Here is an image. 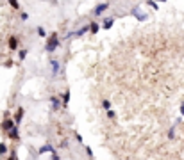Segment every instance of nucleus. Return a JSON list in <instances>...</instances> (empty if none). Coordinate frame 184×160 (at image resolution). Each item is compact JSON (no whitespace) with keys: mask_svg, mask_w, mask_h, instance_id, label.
Masks as SVG:
<instances>
[{"mask_svg":"<svg viewBox=\"0 0 184 160\" xmlns=\"http://www.w3.org/2000/svg\"><path fill=\"white\" fill-rule=\"evenodd\" d=\"M23 109H22V107H18V110H16V114H14V121H16V125H20V123H22V117H23Z\"/></svg>","mask_w":184,"mask_h":160,"instance_id":"nucleus-11","label":"nucleus"},{"mask_svg":"<svg viewBox=\"0 0 184 160\" xmlns=\"http://www.w3.org/2000/svg\"><path fill=\"white\" fill-rule=\"evenodd\" d=\"M4 155H7V146L4 142H0V157L4 158Z\"/></svg>","mask_w":184,"mask_h":160,"instance_id":"nucleus-14","label":"nucleus"},{"mask_svg":"<svg viewBox=\"0 0 184 160\" xmlns=\"http://www.w3.org/2000/svg\"><path fill=\"white\" fill-rule=\"evenodd\" d=\"M157 2H166V0H157Z\"/></svg>","mask_w":184,"mask_h":160,"instance_id":"nucleus-28","label":"nucleus"},{"mask_svg":"<svg viewBox=\"0 0 184 160\" xmlns=\"http://www.w3.org/2000/svg\"><path fill=\"white\" fill-rule=\"evenodd\" d=\"M50 68H52V75H54V77H57V75H59V69H61V64H59V61L52 59V61H50Z\"/></svg>","mask_w":184,"mask_h":160,"instance_id":"nucleus-6","label":"nucleus"},{"mask_svg":"<svg viewBox=\"0 0 184 160\" xmlns=\"http://www.w3.org/2000/svg\"><path fill=\"white\" fill-rule=\"evenodd\" d=\"M59 45H61V39L57 37V34H52V36H50V39H47V45H45L47 53H54Z\"/></svg>","mask_w":184,"mask_h":160,"instance_id":"nucleus-1","label":"nucleus"},{"mask_svg":"<svg viewBox=\"0 0 184 160\" xmlns=\"http://www.w3.org/2000/svg\"><path fill=\"white\" fill-rule=\"evenodd\" d=\"M16 126V121L14 119H9V117H5V119L2 121V130L4 132H9L11 128H14Z\"/></svg>","mask_w":184,"mask_h":160,"instance_id":"nucleus-2","label":"nucleus"},{"mask_svg":"<svg viewBox=\"0 0 184 160\" xmlns=\"http://www.w3.org/2000/svg\"><path fill=\"white\" fill-rule=\"evenodd\" d=\"M115 116H116V112H115V110H111V109L107 110V117H109V119H113Z\"/></svg>","mask_w":184,"mask_h":160,"instance_id":"nucleus-20","label":"nucleus"},{"mask_svg":"<svg viewBox=\"0 0 184 160\" xmlns=\"http://www.w3.org/2000/svg\"><path fill=\"white\" fill-rule=\"evenodd\" d=\"M147 4H148V5H152V7H154V9H157V4L154 2V0H148V2H147Z\"/></svg>","mask_w":184,"mask_h":160,"instance_id":"nucleus-23","label":"nucleus"},{"mask_svg":"<svg viewBox=\"0 0 184 160\" xmlns=\"http://www.w3.org/2000/svg\"><path fill=\"white\" fill-rule=\"evenodd\" d=\"M7 135H9V139H11V141H18V139H20V132H18V125H16L14 128H11V130L7 132Z\"/></svg>","mask_w":184,"mask_h":160,"instance_id":"nucleus-7","label":"nucleus"},{"mask_svg":"<svg viewBox=\"0 0 184 160\" xmlns=\"http://www.w3.org/2000/svg\"><path fill=\"white\" fill-rule=\"evenodd\" d=\"M7 46H9V50H16L18 48V37H14V36H11L9 37V41H7Z\"/></svg>","mask_w":184,"mask_h":160,"instance_id":"nucleus-9","label":"nucleus"},{"mask_svg":"<svg viewBox=\"0 0 184 160\" xmlns=\"http://www.w3.org/2000/svg\"><path fill=\"white\" fill-rule=\"evenodd\" d=\"M75 139H77V142H82V137H80V133H75Z\"/></svg>","mask_w":184,"mask_h":160,"instance_id":"nucleus-25","label":"nucleus"},{"mask_svg":"<svg viewBox=\"0 0 184 160\" xmlns=\"http://www.w3.org/2000/svg\"><path fill=\"white\" fill-rule=\"evenodd\" d=\"M9 5H11L13 9H16V11L20 9V4H18V0H9Z\"/></svg>","mask_w":184,"mask_h":160,"instance_id":"nucleus-16","label":"nucleus"},{"mask_svg":"<svg viewBox=\"0 0 184 160\" xmlns=\"http://www.w3.org/2000/svg\"><path fill=\"white\" fill-rule=\"evenodd\" d=\"M100 29H102V23H97V21H91L89 23V32L91 34H97Z\"/></svg>","mask_w":184,"mask_h":160,"instance_id":"nucleus-10","label":"nucleus"},{"mask_svg":"<svg viewBox=\"0 0 184 160\" xmlns=\"http://www.w3.org/2000/svg\"><path fill=\"white\" fill-rule=\"evenodd\" d=\"M173 137H175V125L168 130V139H170V141H173Z\"/></svg>","mask_w":184,"mask_h":160,"instance_id":"nucleus-15","label":"nucleus"},{"mask_svg":"<svg viewBox=\"0 0 184 160\" xmlns=\"http://www.w3.org/2000/svg\"><path fill=\"white\" fill-rule=\"evenodd\" d=\"M68 101H70V89H66L63 94V105H68Z\"/></svg>","mask_w":184,"mask_h":160,"instance_id":"nucleus-13","label":"nucleus"},{"mask_svg":"<svg viewBox=\"0 0 184 160\" xmlns=\"http://www.w3.org/2000/svg\"><path fill=\"white\" fill-rule=\"evenodd\" d=\"M107 7H109V4H107V2L98 4V5L93 9V16H100V14H104V11H107Z\"/></svg>","mask_w":184,"mask_h":160,"instance_id":"nucleus-3","label":"nucleus"},{"mask_svg":"<svg viewBox=\"0 0 184 160\" xmlns=\"http://www.w3.org/2000/svg\"><path fill=\"white\" fill-rule=\"evenodd\" d=\"M38 36H41V37H45V36H47V32H45V29H43V27H38Z\"/></svg>","mask_w":184,"mask_h":160,"instance_id":"nucleus-18","label":"nucleus"},{"mask_svg":"<svg viewBox=\"0 0 184 160\" xmlns=\"http://www.w3.org/2000/svg\"><path fill=\"white\" fill-rule=\"evenodd\" d=\"M113 23H115V18H106L104 21H102V29H111V27H113Z\"/></svg>","mask_w":184,"mask_h":160,"instance_id":"nucleus-12","label":"nucleus"},{"mask_svg":"<svg viewBox=\"0 0 184 160\" xmlns=\"http://www.w3.org/2000/svg\"><path fill=\"white\" fill-rule=\"evenodd\" d=\"M50 160H59V153L54 151V153H52V158H50Z\"/></svg>","mask_w":184,"mask_h":160,"instance_id":"nucleus-24","label":"nucleus"},{"mask_svg":"<svg viewBox=\"0 0 184 160\" xmlns=\"http://www.w3.org/2000/svg\"><path fill=\"white\" fill-rule=\"evenodd\" d=\"M7 160H16V151H11V155H9Z\"/></svg>","mask_w":184,"mask_h":160,"instance_id":"nucleus-21","label":"nucleus"},{"mask_svg":"<svg viewBox=\"0 0 184 160\" xmlns=\"http://www.w3.org/2000/svg\"><path fill=\"white\" fill-rule=\"evenodd\" d=\"M20 16H22V20H27V18H29V14H27V13H22Z\"/></svg>","mask_w":184,"mask_h":160,"instance_id":"nucleus-26","label":"nucleus"},{"mask_svg":"<svg viewBox=\"0 0 184 160\" xmlns=\"http://www.w3.org/2000/svg\"><path fill=\"white\" fill-rule=\"evenodd\" d=\"M102 107H104L106 110H109V109H111V101H109V100H102Z\"/></svg>","mask_w":184,"mask_h":160,"instance_id":"nucleus-17","label":"nucleus"},{"mask_svg":"<svg viewBox=\"0 0 184 160\" xmlns=\"http://www.w3.org/2000/svg\"><path fill=\"white\" fill-rule=\"evenodd\" d=\"M132 14H134L139 21H145V20H147V14H145V13H141V9H139V7H134V9H132Z\"/></svg>","mask_w":184,"mask_h":160,"instance_id":"nucleus-8","label":"nucleus"},{"mask_svg":"<svg viewBox=\"0 0 184 160\" xmlns=\"http://www.w3.org/2000/svg\"><path fill=\"white\" fill-rule=\"evenodd\" d=\"M18 53H20V55H18V57H20V61H23V59L27 57V50H20Z\"/></svg>","mask_w":184,"mask_h":160,"instance_id":"nucleus-19","label":"nucleus"},{"mask_svg":"<svg viewBox=\"0 0 184 160\" xmlns=\"http://www.w3.org/2000/svg\"><path fill=\"white\" fill-rule=\"evenodd\" d=\"M48 101H50V105H52V110H59L61 109V100L57 98V96H50Z\"/></svg>","mask_w":184,"mask_h":160,"instance_id":"nucleus-5","label":"nucleus"},{"mask_svg":"<svg viewBox=\"0 0 184 160\" xmlns=\"http://www.w3.org/2000/svg\"><path fill=\"white\" fill-rule=\"evenodd\" d=\"M181 114H182V116H184V103H182V105H181Z\"/></svg>","mask_w":184,"mask_h":160,"instance_id":"nucleus-27","label":"nucleus"},{"mask_svg":"<svg viewBox=\"0 0 184 160\" xmlns=\"http://www.w3.org/2000/svg\"><path fill=\"white\" fill-rule=\"evenodd\" d=\"M54 151H56V149H54V146L47 142V144H43L41 148L38 149V153H36V155H43V153H54Z\"/></svg>","mask_w":184,"mask_h":160,"instance_id":"nucleus-4","label":"nucleus"},{"mask_svg":"<svg viewBox=\"0 0 184 160\" xmlns=\"http://www.w3.org/2000/svg\"><path fill=\"white\" fill-rule=\"evenodd\" d=\"M86 153H88V157H93V149L88 146V148H86Z\"/></svg>","mask_w":184,"mask_h":160,"instance_id":"nucleus-22","label":"nucleus"}]
</instances>
